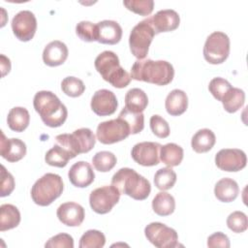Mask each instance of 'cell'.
<instances>
[{"mask_svg":"<svg viewBox=\"0 0 248 248\" xmlns=\"http://www.w3.org/2000/svg\"><path fill=\"white\" fill-rule=\"evenodd\" d=\"M68 177L74 186L84 188L89 186L94 181L95 173L89 163L78 161L70 168Z\"/></svg>","mask_w":248,"mask_h":248,"instance_id":"18","label":"cell"},{"mask_svg":"<svg viewBox=\"0 0 248 248\" xmlns=\"http://www.w3.org/2000/svg\"><path fill=\"white\" fill-rule=\"evenodd\" d=\"M152 209L159 216H169L175 209L174 198L167 192H159L152 200Z\"/></svg>","mask_w":248,"mask_h":248,"instance_id":"27","label":"cell"},{"mask_svg":"<svg viewBox=\"0 0 248 248\" xmlns=\"http://www.w3.org/2000/svg\"><path fill=\"white\" fill-rule=\"evenodd\" d=\"M59 221L69 227H78L84 220V208L74 202H64L59 205L56 211Z\"/></svg>","mask_w":248,"mask_h":248,"instance_id":"16","label":"cell"},{"mask_svg":"<svg viewBox=\"0 0 248 248\" xmlns=\"http://www.w3.org/2000/svg\"><path fill=\"white\" fill-rule=\"evenodd\" d=\"M155 34L175 30L180 22L179 15L171 9L161 10L154 16L147 17Z\"/></svg>","mask_w":248,"mask_h":248,"instance_id":"15","label":"cell"},{"mask_svg":"<svg viewBox=\"0 0 248 248\" xmlns=\"http://www.w3.org/2000/svg\"><path fill=\"white\" fill-rule=\"evenodd\" d=\"M0 186H1V192H0L1 197L9 196L15 189L14 176L6 170V168L3 165H1Z\"/></svg>","mask_w":248,"mask_h":248,"instance_id":"43","label":"cell"},{"mask_svg":"<svg viewBox=\"0 0 248 248\" xmlns=\"http://www.w3.org/2000/svg\"><path fill=\"white\" fill-rule=\"evenodd\" d=\"M161 144L153 141H142L134 145L131 151L133 160L144 167L156 166L160 162Z\"/></svg>","mask_w":248,"mask_h":248,"instance_id":"13","label":"cell"},{"mask_svg":"<svg viewBox=\"0 0 248 248\" xmlns=\"http://www.w3.org/2000/svg\"><path fill=\"white\" fill-rule=\"evenodd\" d=\"M154 36L155 31L148 18H145L135 25L129 37V46L132 54L139 60L145 58Z\"/></svg>","mask_w":248,"mask_h":248,"instance_id":"6","label":"cell"},{"mask_svg":"<svg viewBox=\"0 0 248 248\" xmlns=\"http://www.w3.org/2000/svg\"><path fill=\"white\" fill-rule=\"evenodd\" d=\"M76 33L84 42L97 41V26L90 21L82 20L78 22L76 26Z\"/></svg>","mask_w":248,"mask_h":248,"instance_id":"39","label":"cell"},{"mask_svg":"<svg viewBox=\"0 0 248 248\" xmlns=\"http://www.w3.org/2000/svg\"><path fill=\"white\" fill-rule=\"evenodd\" d=\"M12 29L15 36L19 41H30L37 30V19L35 15L28 10L18 12L12 20Z\"/></svg>","mask_w":248,"mask_h":248,"instance_id":"11","label":"cell"},{"mask_svg":"<svg viewBox=\"0 0 248 248\" xmlns=\"http://www.w3.org/2000/svg\"><path fill=\"white\" fill-rule=\"evenodd\" d=\"M70 159H73L72 155L59 144L53 145L45 156V161L47 165L57 168H64Z\"/></svg>","mask_w":248,"mask_h":248,"instance_id":"30","label":"cell"},{"mask_svg":"<svg viewBox=\"0 0 248 248\" xmlns=\"http://www.w3.org/2000/svg\"><path fill=\"white\" fill-rule=\"evenodd\" d=\"M111 185L118 189L120 194L127 195L134 200H145L151 191L150 182L130 168L118 170L111 178Z\"/></svg>","mask_w":248,"mask_h":248,"instance_id":"3","label":"cell"},{"mask_svg":"<svg viewBox=\"0 0 248 248\" xmlns=\"http://www.w3.org/2000/svg\"><path fill=\"white\" fill-rule=\"evenodd\" d=\"M92 110L99 116H107L115 112L118 103L114 93L108 89L96 91L90 103Z\"/></svg>","mask_w":248,"mask_h":248,"instance_id":"14","label":"cell"},{"mask_svg":"<svg viewBox=\"0 0 248 248\" xmlns=\"http://www.w3.org/2000/svg\"><path fill=\"white\" fill-rule=\"evenodd\" d=\"M176 182V173L170 168H162L158 170L154 175V184L159 190L165 191L173 187Z\"/></svg>","mask_w":248,"mask_h":248,"instance_id":"31","label":"cell"},{"mask_svg":"<svg viewBox=\"0 0 248 248\" xmlns=\"http://www.w3.org/2000/svg\"><path fill=\"white\" fill-rule=\"evenodd\" d=\"M246 163L245 152L238 148H224L215 155L216 166L224 171H238L245 168Z\"/></svg>","mask_w":248,"mask_h":248,"instance_id":"12","label":"cell"},{"mask_svg":"<svg viewBox=\"0 0 248 248\" xmlns=\"http://www.w3.org/2000/svg\"><path fill=\"white\" fill-rule=\"evenodd\" d=\"M216 137L209 129H201L195 133L191 140V146L197 153H204L209 151L215 144Z\"/></svg>","mask_w":248,"mask_h":248,"instance_id":"23","label":"cell"},{"mask_svg":"<svg viewBox=\"0 0 248 248\" xmlns=\"http://www.w3.org/2000/svg\"><path fill=\"white\" fill-rule=\"evenodd\" d=\"M0 58H1V61H0V64H1V72H2V77H5L11 70V61L8 57H6L4 54H1L0 55Z\"/></svg>","mask_w":248,"mask_h":248,"instance_id":"45","label":"cell"},{"mask_svg":"<svg viewBox=\"0 0 248 248\" xmlns=\"http://www.w3.org/2000/svg\"><path fill=\"white\" fill-rule=\"evenodd\" d=\"M33 106L43 122L48 127H59L67 119L68 110L66 106L51 91L42 90L37 92L34 96Z\"/></svg>","mask_w":248,"mask_h":248,"instance_id":"2","label":"cell"},{"mask_svg":"<svg viewBox=\"0 0 248 248\" xmlns=\"http://www.w3.org/2000/svg\"><path fill=\"white\" fill-rule=\"evenodd\" d=\"M20 212L16 206L5 203L0 206V231L5 232L18 226Z\"/></svg>","mask_w":248,"mask_h":248,"instance_id":"25","label":"cell"},{"mask_svg":"<svg viewBox=\"0 0 248 248\" xmlns=\"http://www.w3.org/2000/svg\"><path fill=\"white\" fill-rule=\"evenodd\" d=\"M147 105V95L140 88H132L125 95V108L131 111L142 112Z\"/></svg>","mask_w":248,"mask_h":248,"instance_id":"26","label":"cell"},{"mask_svg":"<svg viewBox=\"0 0 248 248\" xmlns=\"http://www.w3.org/2000/svg\"><path fill=\"white\" fill-rule=\"evenodd\" d=\"M239 193V187L235 180L230 177L220 179L214 187L215 197L223 202H231L234 201Z\"/></svg>","mask_w":248,"mask_h":248,"instance_id":"22","label":"cell"},{"mask_svg":"<svg viewBox=\"0 0 248 248\" xmlns=\"http://www.w3.org/2000/svg\"><path fill=\"white\" fill-rule=\"evenodd\" d=\"M183 159V148L176 143H167L160 148V160L168 167L178 166Z\"/></svg>","mask_w":248,"mask_h":248,"instance_id":"28","label":"cell"},{"mask_svg":"<svg viewBox=\"0 0 248 248\" xmlns=\"http://www.w3.org/2000/svg\"><path fill=\"white\" fill-rule=\"evenodd\" d=\"M232 84L223 78H214L210 80L208 84V89L215 99L222 101L225 94L232 88Z\"/></svg>","mask_w":248,"mask_h":248,"instance_id":"40","label":"cell"},{"mask_svg":"<svg viewBox=\"0 0 248 248\" xmlns=\"http://www.w3.org/2000/svg\"><path fill=\"white\" fill-rule=\"evenodd\" d=\"M165 107L170 115H181L188 108V97L186 93L180 89H173L168 94Z\"/></svg>","mask_w":248,"mask_h":248,"instance_id":"21","label":"cell"},{"mask_svg":"<svg viewBox=\"0 0 248 248\" xmlns=\"http://www.w3.org/2000/svg\"><path fill=\"white\" fill-rule=\"evenodd\" d=\"M73 135L75 136L78 141L80 154L87 153L94 147L96 139H95V135L89 128H80V129L75 130L73 132Z\"/></svg>","mask_w":248,"mask_h":248,"instance_id":"33","label":"cell"},{"mask_svg":"<svg viewBox=\"0 0 248 248\" xmlns=\"http://www.w3.org/2000/svg\"><path fill=\"white\" fill-rule=\"evenodd\" d=\"M120 195L118 189L113 185L99 187L90 193V207L98 214L108 213L119 202Z\"/></svg>","mask_w":248,"mask_h":248,"instance_id":"10","label":"cell"},{"mask_svg":"<svg viewBox=\"0 0 248 248\" xmlns=\"http://www.w3.org/2000/svg\"><path fill=\"white\" fill-rule=\"evenodd\" d=\"M61 89L66 95L75 98L84 92L85 85L81 79L76 77H67L61 82Z\"/></svg>","mask_w":248,"mask_h":248,"instance_id":"36","label":"cell"},{"mask_svg":"<svg viewBox=\"0 0 248 248\" xmlns=\"http://www.w3.org/2000/svg\"><path fill=\"white\" fill-rule=\"evenodd\" d=\"M150 128L152 133L158 138L165 139L170 135V126L168 122L158 114L150 117Z\"/></svg>","mask_w":248,"mask_h":248,"instance_id":"41","label":"cell"},{"mask_svg":"<svg viewBox=\"0 0 248 248\" xmlns=\"http://www.w3.org/2000/svg\"><path fill=\"white\" fill-rule=\"evenodd\" d=\"M227 226L233 232L240 233L247 230L248 219L244 212L233 211L227 218Z\"/></svg>","mask_w":248,"mask_h":248,"instance_id":"37","label":"cell"},{"mask_svg":"<svg viewBox=\"0 0 248 248\" xmlns=\"http://www.w3.org/2000/svg\"><path fill=\"white\" fill-rule=\"evenodd\" d=\"M0 139V154L8 162L15 163L21 160L26 154V145L19 139H7L2 131Z\"/></svg>","mask_w":248,"mask_h":248,"instance_id":"17","label":"cell"},{"mask_svg":"<svg viewBox=\"0 0 248 248\" xmlns=\"http://www.w3.org/2000/svg\"><path fill=\"white\" fill-rule=\"evenodd\" d=\"M123 5L135 14L140 16H148L152 13L154 8L153 0H126Z\"/></svg>","mask_w":248,"mask_h":248,"instance_id":"38","label":"cell"},{"mask_svg":"<svg viewBox=\"0 0 248 248\" xmlns=\"http://www.w3.org/2000/svg\"><path fill=\"white\" fill-rule=\"evenodd\" d=\"M118 117L126 121L130 127L131 134H139L144 127V115L142 112H134L124 107Z\"/></svg>","mask_w":248,"mask_h":248,"instance_id":"32","label":"cell"},{"mask_svg":"<svg viewBox=\"0 0 248 248\" xmlns=\"http://www.w3.org/2000/svg\"><path fill=\"white\" fill-rule=\"evenodd\" d=\"M230 54V39L221 31L211 33L204 43L203 57L210 64H221L225 62Z\"/></svg>","mask_w":248,"mask_h":248,"instance_id":"7","label":"cell"},{"mask_svg":"<svg viewBox=\"0 0 248 248\" xmlns=\"http://www.w3.org/2000/svg\"><path fill=\"white\" fill-rule=\"evenodd\" d=\"M97 42L105 45H115L122 38V28L115 20H102L96 24Z\"/></svg>","mask_w":248,"mask_h":248,"instance_id":"19","label":"cell"},{"mask_svg":"<svg viewBox=\"0 0 248 248\" xmlns=\"http://www.w3.org/2000/svg\"><path fill=\"white\" fill-rule=\"evenodd\" d=\"M45 247L47 248H73L74 247V239L73 237L65 232L58 233L52 237H50L45 244Z\"/></svg>","mask_w":248,"mask_h":248,"instance_id":"42","label":"cell"},{"mask_svg":"<svg viewBox=\"0 0 248 248\" xmlns=\"http://www.w3.org/2000/svg\"><path fill=\"white\" fill-rule=\"evenodd\" d=\"M116 161L115 155L109 151L97 152L92 158L94 168L101 172L109 171L116 165Z\"/></svg>","mask_w":248,"mask_h":248,"instance_id":"34","label":"cell"},{"mask_svg":"<svg viewBox=\"0 0 248 248\" xmlns=\"http://www.w3.org/2000/svg\"><path fill=\"white\" fill-rule=\"evenodd\" d=\"M106 243L105 234L97 230L86 231L79 239V248H102Z\"/></svg>","mask_w":248,"mask_h":248,"instance_id":"35","label":"cell"},{"mask_svg":"<svg viewBox=\"0 0 248 248\" xmlns=\"http://www.w3.org/2000/svg\"><path fill=\"white\" fill-rule=\"evenodd\" d=\"M222 104L226 111L233 113L237 111L245 102V93L242 89L232 87L223 97Z\"/></svg>","mask_w":248,"mask_h":248,"instance_id":"29","label":"cell"},{"mask_svg":"<svg viewBox=\"0 0 248 248\" xmlns=\"http://www.w3.org/2000/svg\"><path fill=\"white\" fill-rule=\"evenodd\" d=\"M95 68L102 78L116 88L126 87L132 78L131 75L120 66L118 56L110 50H105L95 59Z\"/></svg>","mask_w":248,"mask_h":248,"instance_id":"4","label":"cell"},{"mask_svg":"<svg viewBox=\"0 0 248 248\" xmlns=\"http://www.w3.org/2000/svg\"><path fill=\"white\" fill-rule=\"evenodd\" d=\"M144 234L155 247L174 248L178 246V235L174 229L160 222H152L144 229Z\"/></svg>","mask_w":248,"mask_h":248,"instance_id":"9","label":"cell"},{"mask_svg":"<svg viewBox=\"0 0 248 248\" xmlns=\"http://www.w3.org/2000/svg\"><path fill=\"white\" fill-rule=\"evenodd\" d=\"M63 189L64 186L61 176L56 173L47 172L32 186L31 198L36 204L47 206L61 196Z\"/></svg>","mask_w":248,"mask_h":248,"instance_id":"5","label":"cell"},{"mask_svg":"<svg viewBox=\"0 0 248 248\" xmlns=\"http://www.w3.org/2000/svg\"><path fill=\"white\" fill-rule=\"evenodd\" d=\"M131 135L130 127L120 117L100 123L97 127V140L104 144H112L125 140Z\"/></svg>","mask_w":248,"mask_h":248,"instance_id":"8","label":"cell"},{"mask_svg":"<svg viewBox=\"0 0 248 248\" xmlns=\"http://www.w3.org/2000/svg\"><path fill=\"white\" fill-rule=\"evenodd\" d=\"M207 246L208 247H222V248H229L230 247V240L229 237L221 232H217L213 234L209 235L207 238Z\"/></svg>","mask_w":248,"mask_h":248,"instance_id":"44","label":"cell"},{"mask_svg":"<svg viewBox=\"0 0 248 248\" xmlns=\"http://www.w3.org/2000/svg\"><path fill=\"white\" fill-rule=\"evenodd\" d=\"M30 115L28 110L22 107L13 108L7 116V123L11 130L23 132L29 125Z\"/></svg>","mask_w":248,"mask_h":248,"instance_id":"24","label":"cell"},{"mask_svg":"<svg viewBox=\"0 0 248 248\" xmlns=\"http://www.w3.org/2000/svg\"><path fill=\"white\" fill-rule=\"evenodd\" d=\"M174 77L172 65L165 60L152 59L137 60L131 69V78L156 85H167Z\"/></svg>","mask_w":248,"mask_h":248,"instance_id":"1","label":"cell"},{"mask_svg":"<svg viewBox=\"0 0 248 248\" xmlns=\"http://www.w3.org/2000/svg\"><path fill=\"white\" fill-rule=\"evenodd\" d=\"M67 46L58 40L48 43L43 51V60L46 65L49 67H56L62 65L68 57Z\"/></svg>","mask_w":248,"mask_h":248,"instance_id":"20","label":"cell"}]
</instances>
